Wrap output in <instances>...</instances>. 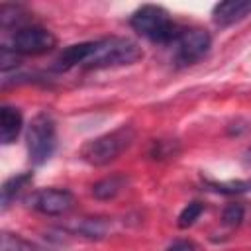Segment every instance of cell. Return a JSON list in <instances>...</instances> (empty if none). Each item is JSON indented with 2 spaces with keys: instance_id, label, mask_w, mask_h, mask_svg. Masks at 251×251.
I'll return each instance as SVG.
<instances>
[{
  "instance_id": "6da1fadb",
  "label": "cell",
  "mask_w": 251,
  "mask_h": 251,
  "mask_svg": "<svg viewBox=\"0 0 251 251\" xmlns=\"http://www.w3.org/2000/svg\"><path fill=\"white\" fill-rule=\"evenodd\" d=\"M143 57L141 47L129 37H106L90 41V53L84 61V67L102 69V67H120L131 65Z\"/></svg>"
},
{
  "instance_id": "7a4b0ae2",
  "label": "cell",
  "mask_w": 251,
  "mask_h": 251,
  "mask_svg": "<svg viewBox=\"0 0 251 251\" xmlns=\"http://www.w3.org/2000/svg\"><path fill=\"white\" fill-rule=\"evenodd\" d=\"M133 31L147 37L153 43H175L182 29L171 20L169 12L155 4H145L137 8L129 20Z\"/></svg>"
},
{
  "instance_id": "3957f363",
  "label": "cell",
  "mask_w": 251,
  "mask_h": 251,
  "mask_svg": "<svg viewBox=\"0 0 251 251\" xmlns=\"http://www.w3.org/2000/svg\"><path fill=\"white\" fill-rule=\"evenodd\" d=\"M135 139V129L131 126H122L110 133H104L92 141H88L82 151L80 157L94 167H102L108 165L112 161H116Z\"/></svg>"
},
{
  "instance_id": "277c9868",
  "label": "cell",
  "mask_w": 251,
  "mask_h": 251,
  "mask_svg": "<svg viewBox=\"0 0 251 251\" xmlns=\"http://www.w3.org/2000/svg\"><path fill=\"white\" fill-rule=\"evenodd\" d=\"M25 141H27V155L29 161L33 165H43L55 151L57 145V129H55V120L41 112L37 114L29 126H27V133H25Z\"/></svg>"
},
{
  "instance_id": "5b68a950",
  "label": "cell",
  "mask_w": 251,
  "mask_h": 251,
  "mask_svg": "<svg viewBox=\"0 0 251 251\" xmlns=\"http://www.w3.org/2000/svg\"><path fill=\"white\" fill-rule=\"evenodd\" d=\"M57 45V37L45 27H20L12 37V49L20 55H43Z\"/></svg>"
},
{
  "instance_id": "8992f818",
  "label": "cell",
  "mask_w": 251,
  "mask_h": 251,
  "mask_svg": "<svg viewBox=\"0 0 251 251\" xmlns=\"http://www.w3.org/2000/svg\"><path fill=\"white\" fill-rule=\"evenodd\" d=\"M175 43H176V63L192 65L208 53L212 45V37L206 29L192 27V29H182Z\"/></svg>"
},
{
  "instance_id": "52a82bcc",
  "label": "cell",
  "mask_w": 251,
  "mask_h": 251,
  "mask_svg": "<svg viewBox=\"0 0 251 251\" xmlns=\"http://www.w3.org/2000/svg\"><path fill=\"white\" fill-rule=\"evenodd\" d=\"M73 204H75V196L63 188H43L31 200V206L45 216L67 214L73 208Z\"/></svg>"
},
{
  "instance_id": "ba28073f",
  "label": "cell",
  "mask_w": 251,
  "mask_h": 251,
  "mask_svg": "<svg viewBox=\"0 0 251 251\" xmlns=\"http://www.w3.org/2000/svg\"><path fill=\"white\" fill-rule=\"evenodd\" d=\"M249 14H251V0H226L214 6L212 20L216 25L226 27V25L241 22Z\"/></svg>"
},
{
  "instance_id": "9c48e42d",
  "label": "cell",
  "mask_w": 251,
  "mask_h": 251,
  "mask_svg": "<svg viewBox=\"0 0 251 251\" xmlns=\"http://www.w3.org/2000/svg\"><path fill=\"white\" fill-rule=\"evenodd\" d=\"M24 126L22 112L14 106H2L0 108V139L4 145L16 141Z\"/></svg>"
},
{
  "instance_id": "30bf717a",
  "label": "cell",
  "mask_w": 251,
  "mask_h": 251,
  "mask_svg": "<svg viewBox=\"0 0 251 251\" xmlns=\"http://www.w3.org/2000/svg\"><path fill=\"white\" fill-rule=\"evenodd\" d=\"M88 53H90V41H82V43H75V45H69V47H65L61 53H59V57H57V69L59 71H69V69H73V67H76V65H80V67H84V61H86V57H88Z\"/></svg>"
},
{
  "instance_id": "8fae6325",
  "label": "cell",
  "mask_w": 251,
  "mask_h": 251,
  "mask_svg": "<svg viewBox=\"0 0 251 251\" xmlns=\"http://www.w3.org/2000/svg\"><path fill=\"white\" fill-rule=\"evenodd\" d=\"M31 178H33L31 173H22V175H16V176L8 178L2 184V210H6L22 194V190L31 182Z\"/></svg>"
},
{
  "instance_id": "7c38bea8",
  "label": "cell",
  "mask_w": 251,
  "mask_h": 251,
  "mask_svg": "<svg viewBox=\"0 0 251 251\" xmlns=\"http://www.w3.org/2000/svg\"><path fill=\"white\" fill-rule=\"evenodd\" d=\"M126 184V178L122 175H112V176H106L102 180H98L94 186H92V196L98 198V200H110L114 198Z\"/></svg>"
},
{
  "instance_id": "4fadbf2b",
  "label": "cell",
  "mask_w": 251,
  "mask_h": 251,
  "mask_svg": "<svg viewBox=\"0 0 251 251\" xmlns=\"http://www.w3.org/2000/svg\"><path fill=\"white\" fill-rule=\"evenodd\" d=\"M108 227H110V224L106 220H102V218H88V220H82L76 226V231L80 235H84V237L100 239V237H106Z\"/></svg>"
},
{
  "instance_id": "5bb4252c",
  "label": "cell",
  "mask_w": 251,
  "mask_h": 251,
  "mask_svg": "<svg viewBox=\"0 0 251 251\" xmlns=\"http://www.w3.org/2000/svg\"><path fill=\"white\" fill-rule=\"evenodd\" d=\"M208 186L220 194H241L251 190V180H227V182L208 180Z\"/></svg>"
},
{
  "instance_id": "9a60e30c",
  "label": "cell",
  "mask_w": 251,
  "mask_h": 251,
  "mask_svg": "<svg viewBox=\"0 0 251 251\" xmlns=\"http://www.w3.org/2000/svg\"><path fill=\"white\" fill-rule=\"evenodd\" d=\"M25 20V12L20 6H12V4H4L0 8V24L2 27H10V25H20Z\"/></svg>"
},
{
  "instance_id": "2e32d148",
  "label": "cell",
  "mask_w": 251,
  "mask_h": 251,
  "mask_svg": "<svg viewBox=\"0 0 251 251\" xmlns=\"http://www.w3.org/2000/svg\"><path fill=\"white\" fill-rule=\"evenodd\" d=\"M202 212H204V204L202 202H190L188 206H184L182 208V212L178 214V220H176V224H178V227H190L200 216H202Z\"/></svg>"
},
{
  "instance_id": "e0dca14e",
  "label": "cell",
  "mask_w": 251,
  "mask_h": 251,
  "mask_svg": "<svg viewBox=\"0 0 251 251\" xmlns=\"http://www.w3.org/2000/svg\"><path fill=\"white\" fill-rule=\"evenodd\" d=\"M243 218H245V208H243V204H239V202L227 204V206L224 208V212H222V222H224L226 226H229V227L239 226V224L243 222Z\"/></svg>"
},
{
  "instance_id": "ac0fdd59",
  "label": "cell",
  "mask_w": 251,
  "mask_h": 251,
  "mask_svg": "<svg viewBox=\"0 0 251 251\" xmlns=\"http://www.w3.org/2000/svg\"><path fill=\"white\" fill-rule=\"evenodd\" d=\"M2 251H39L37 247H33L31 243H27L25 239L12 235V233H4L2 235Z\"/></svg>"
},
{
  "instance_id": "d6986e66",
  "label": "cell",
  "mask_w": 251,
  "mask_h": 251,
  "mask_svg": "<svg viewBox=\"0 0 251 251\" xmlns=\"http://www.w3.org/2000/svg\"><path fill=\"white\" fill-rule=\"evenodd\" d=\"M20 63H22V59H20V53L16 49L6 47V45L0 49V69H2V73H8L10 69H16Z\"/></svg>"
},
{
  "instance_id": "ffe728a7",
  "label": "cell",
  "mask_w": 251,
  "mask_h": 251,
  "mask_svg": "<svg viewBox=\"0 0 251 251\" xmlns=\"http://www.w3.org/2000/svg\"><path fill=\"white\" fill-rule=\"evenodd\" d=\"M165 251H196V247H194V243H192V241L176 239V241H173Z\"/></svg>"
},
{
  "instance_id": "44dd1931",
  "label": "cell",
  "mask_w": 251,
  "mask_h": 251,
  "mask_svg": "<svg viewBox=\"0 0 251 251\" xmlns=\"http://www.w3.org/2000/svg\"><path fill=\"white\" fill-rule=\"evenodd\" d=\"M243 159H245V163H247V165L251 167V147H249V149L245 151V155H243Z\"/></svg>"
}]
</instances>
